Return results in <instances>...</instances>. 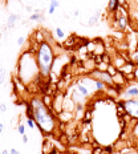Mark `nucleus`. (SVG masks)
<instances>
[{"mask_svg": "<svg viewBox=\"0 0 138 154\" xmlns=\"http://www.w3.org/2000/svg\"><path fill=\"white\" fill-rule=\"evenodd\" d=\"M29 105L32 108V113H33V120L40 131L44 134H52L56 130L57 121L51 108L43 101V98L37 96H33L31 98Z\"/></svg>", "mask_w": 138, "mask_h": 154, "instance_id": "f257e3e1", "label": "nucleus"}, {"mask_svg": "<svg viewBox=\"0 0 138 154\" xmlns=\"http://www.w3.org/2000/svg\"><path fill=\"white\" fill-rule=\"evenodd\" d=\"M16 73H17V79L24 84H31L37 79V76L40 75V69H38L35 53L29 51L21 53V56L17 60Z\"/></svg>", "mask_w": 138, "mask_h": 154, "instance_id": "f03ea898", "label": "nucleus"}, {"mask_svg": "<svg viewBox=\"0 0 138 154\" xmlns=\"http://www.w3.org/2000/svg\"><path fill=\"white\" fill-rule=\"evenodd\" d=\"M35 56L37 60V65L40 69V76L43 79H48L52 73L53 63H54V51L51 43L48 41H41L35 51Z\"/></svg>", "mask_w": 138, "mask_h": 154, "instance_id": "7ed1b4c3", "label": "nucleus"}, {"mask_svg": "<svg viewBox=\"0 0 138 154\" xmlns=\"http://www.w3.org/2000/svg\"><path fill=\"white\" fill-rule=\"evenodd\" d=\"M124 112L129 116L130 118L138 121V98H130V100L122 101Z\"/></svg>", "mask_w": 138, "mask_h": 154, "instance_id": "20e7f679", "label": "nucleus"}, {"mask_svg": "<svg viewBox=\"0 0 138 154\" xmlns=\"http://www.w3.org/2000/svg\"><path fill=\"white\" fill-rule=\"evenodd\" d=\"M92 77H94V79L97 80H101L102 82H105L106 85H110V86H114V81H113V76L110 75V73L108 72V70H94V72L90 73Z\"/></svg>", "mask_w": 138, "mask_h": 154, "instance_id": "39448f33", "label": "nucleus"}, {"mask_svg": "<svg viewBox=\"0 0 138 154\" xmlns=\"http://www.w3.org/2000/svg\"><path fill=\"white\" fill-rule=\"evenodd\" d=\"M138 97V84H129L125 88V91L121 93L122 100H130V98Z\"/></svg>", "mask_w": 138, "mask_h": 154, "instance_id": "423d86ee", "label": "nucleus"}, {"mask_svg": "<svg viewBox=\"0 0 138 154\" xmlns=\"http://www.w3.org/2000/svg\"><path fill=\"white\" fill-rule=\"evenodd\" d=\"M75 89H76V91L78 92V93H80V94H81V96H84L85 98L88 97L89 94H90V91H89V89L86 88V86H85L84 84H82V82L80 81V80H78V81L76 82V85H75Z\"/></svg>", "mask_w": 138, "mask_h": 154, "instance_id": "0eeeda50", "label": "nucleus"}, {"mask_svg": "<svg viewBox=\"0 0 138 154\" xmlns=\"http://www.w3.org/2000/svg\"><path fill=\"white\" fill-rule=\"evenodd\" d=\"M114 24H115V27H117L120 31H125V29H126V27H127V17L125 15L118 16V19L115 20Z\"/></svg>", "mask_w": 138, "mask_h": 154, "instance_id": "6e6552de", "label": "nucleus"}, {"mask_svg": "<svg viewBox=\"0 0 138 154\" xmlns=\"http://www.w3.org/2000/svg\"><path fill=\"white\" fill-rule=\"evenodd\" d=\"M17 19H19V16L16 15V14H12V15H9L8 16V20H7V28H14L15 27V24H16V21H17Z\"/></svg>", "mask_w": 138, "mask_h": 154, "instance_id": "1a4fd4ad", "label": "nucleus"}, {"mask_svg": "<svg viewBox=\"0 0 138 154\" xmlns=\"http://www.w3.org/2000/svg\"><path fill=\"white\" fill-rule=\"evenodd\" d=\"M60 7V3L59 0H51L49 3V8H48V15H53L54 11H56L57 8Z\"/></svg>", "mask_w": 138, "mask_h": 154, "instance_id": "9d476101", "label": "nucleus"}, {"mask_svg": "<svg viewBox=\"0 0 138 154\" xmlns=\"http://www.w3.org/2000/svg\"><path fill=\"white\" fill-rule=\"evenodd\" d=\"M54 36H56V38L59 41H63V40H65V37H66V35H65V32H64L61 28H59L57 27L56 29H54Z\"/></svg>", "mask_w": 138, "mask_h": 154, "instance_id": "9b49d317", "label": "nucleus"}, {"mask_svg": "<svg viewBox=\"0 0 138 154\" xmlns=\"http://www.w3.org/2000/svg\"><path fill=\"white\" fill-rule=\"evenodd\" d=\"M120 8V4H118V0H109L108 3V9L110 12H115Z\"/></svg>", "mask_w": 138, "mask_h": 154, "instance_id": "f8f14e48", "label": "nucleus"}, {"mask_svg": "<svg viewBox=\"0 0 138 154\" xmlns=\"http://www.w3.org/2000/svg\"><path fill=\"white\" fill-rule=\"evenodd\" d=\"M29 20L31 21H43V17H41V14H38V12H35V14H32L29 16Z\"/></svg>", "mask_w": 138, "mask_h": 154, "instance_id": "ddd939ff", "label": "nucleus"}, {"mask_svg": "<svg viewBox=\"0 0 138 154\" xmlns=\"http://www.w3.org/2000/svg\"><path fill=\"white\" fill-rule=\"evenodd\" d=\"M98 17H100V12H97V14L93 16V17L89 19V25H96V24H97Z\"/></svg>", "mask_w": 138, "mask_h": 154, "instance_id": "4468645a", "label": "nucleus"}, {"mask_svg": "<svg viewBox=\"0 0 138 154\" xmlns=\"http://www.w3.org/2000/svg\"><path fill=\"white\" fill-rule=\"evenodd\" d=\"M27 125L31 128V129H35V128H36V122H35L33 118H27Z\"/></svg>", "mask_w": 138, "mask_h": 154, "instance_id": "2eb2a0df", "label": "nucleus"}, {"mask_svg": "<svg viewBox=\"0 0 138 154\" xmlns=\"http://www.w3.org/2000/svg\"><path fill=\"white\" fill-rule=\"evenodd\" d=\"M17 131H19V134L24 136V134H25V125H24V124H19V126H17Z\"/></svg>", "mask_w": 138, "mask_h": 154, "instance_id": "dca6fc26", "label": "nucleus"}, {"mask_svg": "<svg viewBox=\"0 0 138 154\" xmlns=\"http://www.w3.org/2000/svg\"><path fill=\"white\" fill-rule=\"evenodd\" d=\"M131 61H133L134 64H137V65H138V49L136 51V52L131 53Z\"/></svg>", "mask_w": 138, "mask_h": 154, "instance_id": "f3484780", "label": "nucleus"}, {"mask_svg": "<svg viewBox=\"0 0 138 154\" xmlns=\"http://www.w3.org/2000/svg\"><path fill=\"white\" fill-rule=\"evenodd\" d=\"M4 80H5V70L4 69H0V85L4 82Z\"/></svg>", "mask_w": 138, "mask_h": 154, "instance_id": "a211bd4d", "label": "nucleus"}, {"mask_svg": "<svg viewBox=\"0 0 138 154\" xmlns=\"http://www.w3.org/2000/svg\"><path fill=\"white\" fill-rule=\"evenodd\" d=\"M133 134H134V137H136L137 141H138V121L136 122V125H134V128H133Z\"/></svg>", "mask_w": 138, "mask_h": 154, "instance_id": "6ab92c4d", "label": "nucleus"}, {"mask_svg": "<svg viewBox=\"0 0 138 154\" xmlns=\"http://www.w3.org/2000/svg\"><path fill=\"white\" fill-rule=\"evenodd\" d=\"M118 154H138L136 150H124V152H120Z\"/></svg>", "mask_w": 138, "mask_h": 154, "instance_id": "aec40b11", "label": "nucleus"}, {"mask_svg": "<svg viewBox=\"0 0 138 154\" xmlns=\"http://www.w3.org/2000/svg\"><path fill=\"white\" fill-rule=\"evenodd\" d=\"M5 112H7V105L0 104V113H5Z\"/></svg>", "mask_w": 138, "mask_h": 154, "instance_id": "412c9836", "label": "nucleus"}, {"mask_svg": "<svg viewBox=\"0 0 138 154\" xmlns=\"http://www.w3.org/2000/svg\"><path fill=\"white\" fill-rule=\"evenodd\" d=\"M24 43H25V37H19L17 38V44H19V45H24Z\"/></svg>", "mask_w": 138, "mask_h": 154, "instance_id": "4be33fe9", "label": "nucleus"}, {"mask_svg": "<svg viewBox=\"0 0 138 154\" xmlns=\"http://www.w3.org/2000/svg\"><path fill=\"white\" fill-rule=\"evenodd\" d=\"M9 154H20V152H19L17 149H15V147H12V149L9 150Z\"/></svg>", "mask_w": 138, "mask_h": 154, "instance_id": "5701e85b", "label": "nucleus"}, {"mask_svg": "<svg viewBox=\"0 0 138 154\" xmlns=\"http://www.w3.org/2000/svg\"><path fill=\"white\" fill-rule=\"evenodd\" d=\"M94 154H109V153L105 152L104 149H101V150H98V152H94Z\"/></svg>", "mask_w": 138, "mask_h": 154, "instance_id": "b1692460", "label": "nucleus"}, {"mask_svg": "<svg viewBox=\"0 0 138 154\" xmlns=\"http://www.w3.org/2000/svg\"><path fill=\"white\" fill-rule=\"evenodd\" d=\"M28 141H29V138H28V136H27V134H24V136H23V143H27Z\"/></svg>", "mask_w": 138, "mask_h": 154, "instance_id": "393cba45", "label": "nucleus"}, {"mask_svg": "<svg viewBox=\"0 0 138 154\" xmlns=\"http://www.w3.org/2000/svg\"><path fill=\"white\" fill-rule=\"evenodd\" d=\"M126 2H127V0H118V4H120V5H125V4H126Z\"/></svg>", "mask_w": 138, "mask_h": 154, "instance_id": "a878e982", "label": "nucleus"}, {"mask_svg": "<svg viewBox=\"0 0 138 154\" xmlns=\"http://www.w3.org/2000/svg\"><path fill=\"white\" fill-rule=\"evenodd\" d=\"M3 130H4V125H3V122L0 121V134L3 133Z\"/></svg>", "mask_w": 138, "mask_h": 154, "instance_id": "bb28decb", "label": "nucleus"}, {"mask_svg": "<svg viewBox=\"0 0 138 154\" xmlns=\"http://www.w3.org/2000/svg\"><path fill=\"white\" fill-rule=\"evenodd\" d=\"M2 154H9V150H3Z\"/></svg>", "mask_w": 138, "mask_h": 154, "instance_id": "cd10ccee", "label": "nucleus"}, {"mask_svg": "<svg viewBox=\"0 0 138 154\" xmlns=\"http://www.w3.org/2000/svg\"><path fill=\"white\" fill-rule=\"evenodd\" d=\"M27 11H29V12H32V7H31V5H28V7H27Z\"/></svg>", "mask_w": 138, "mask_h": 154, "instance_id": "c85d7f7f", "label": "nucleus"}, {"mask_svg": "<svg viewBox=\"0 0 138 154\" xmlns=\"http://www.w3.org/2000/svg\"><path fill=\"white\" fill-rule=\"evenodd\" d=\"M80 15V11H75V16H78Z\"/></svg>", "mask_w": 138, "mask_h": 154, "instance_id": "c756f323", "label": "nucleus"}, {"mask_svg": "<svg viewBox=\"0 0 138 154\" xmlns=\"http://www.w3.org/2000/svg\"><path fill=\"white\" fill-rule=\"evenodd\" d=\"M0 37H2V31H0Z\"/></svg>", "mask_w": 138, "mask_h": 154, "instance_id": "7c9ffc66", "label": "nucleus"}]
</instances>
